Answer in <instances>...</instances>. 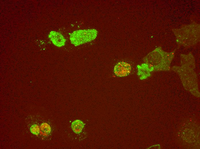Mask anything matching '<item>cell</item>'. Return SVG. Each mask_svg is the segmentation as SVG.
<instances>
[{"label": "cell", "instance_id": "1", "mask_svg": "<svg viewBox=\"0 0 200 149\" xmlns=\"http://www.w3.org/2000/svg\"><path fill=\"white\" fill-rule=\"evenodd\" d=\"M97 34V31L94 29L79 30L70 34V40L72 44L77 46L94 40Z\"/></svg>", "mask_w": 200, "mask_h": 149}, {"label": "cell", "instance_id": "2", "mask_svg": "<svg viewBox=\"0 0 200 149\" xmlns=\"http://www.w3.org/2000/svg\"><path fill=\"white\" fill-rule=\"evenodd\" d=\"M131 67L128 63L124 62L118 63L115 66L114 72L118 77H123L126 76L130 72Z\"/></svg>", "mask_w": 200, "mask_h": 149}, {"label": "cell", "instance_id": "3", "mask_svg": "<svg viewBox=\"0 0 200 149\" xmlns=\"http://www.w3.org/2000/svg\"><path fill=\"white\" fill-rule=\"evenodd\" d=\"M48 37L53 44L57 47H62L65 44L66 40L59 32L51 31L50 32Z\"/></svg>", "mask_w": 200, "mask_h": 149}, {"label": "cell", "instance_id": "4", "mask_svg": "<svg viewBox=\"0 0 200 149\" xmlns=\"http://www.w3.org/2000/svg\"><path fill=\"white\" fill-rule=\"evenodd\" d=\"M84 127L83 122L80 120L76 119L72 123L71 128L73 132L76 134L80 133Z\"/></svg>", "mask_w": 200, "mask_h": 149}, {"label": "cell", "instance_id": "5", "mask_svg": "<svg viewBox=\"0 0 200 149\" xmlns=\"http://www.w3.org/2000/svg\"><path fill=\"white\" fill-rule=\"evenodd\" d=\"M40 130L43 134L47 135L49 134L51 131L50 125L46 123H42L40 126Z\"/></svg>", "mask_w": 200, "mask_h": 149}, {"label": "cell", "instance_id": "6", "mask_svg": "<svg viewBox=\"0 0 200 149\" xmlns=\"http://www.w3.org/2000/svg\"><path fill=\"white\" fill-rule=\"evenodd\" d=\"M30 130L32 134L36 135H38L41 130L40 127L36 124L32 125L30 128Z\"/></svg>", "mask_w": 200, "mask_h": 149}]
</instances>
